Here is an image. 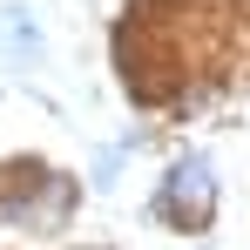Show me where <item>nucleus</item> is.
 Wrapping results in <instances>:
<instances>
[{
    "label": "nucleus",
    "mask_w": 250,
    "mask_h": 250,
    "mask_svg": "<svg viewBox=\"0 0 250 250\" xmlns=\"http://www.w3.org/2000/svg\"><path fill=\"white\" fill-rule=\"evenodd\" d=\"M209 209H216V183H209V163L203 156H183V163L163 176V216L176 223H209Z\"/></svg>",
    "instance_id": "f257e3e1"
},
{
    "label": "nucleus",
    "mask_w": 250,
    "mask_h": 250,
    "mask_svg": "<svg viewBox=\"0 0 250 250\" xmlns=\"http://www.w3.org/2000/svg\"><path fill=\"white\" fill-rule=\"evenodd\" d=\"M0 41L14 47L21 61H34V54H41V34H34V21H27V7H7V14H0Z\"/></svg>",
    "instance_id": "f03ea898"
}]
</instances>
